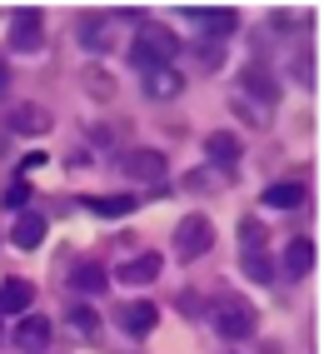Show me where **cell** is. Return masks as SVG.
Instances as JSON below:
<instances>
[{"label": "cell", "instance_id": "obj_22", "mask_svg": "<svg viewBox=\"0 0 324 354\" xmlns=\"http://www.w3.org/2000/svg\"><path fill=\"white\" fill-rule=\"evenodd\" d=\"M70 324L80 329V335H100V319H95V310H70Z\"/></svg>", "mask_w": 324, "mask_h": 354}, {"label": "cell", "instance_id": "obj_9", "mask_svg": "<svg viewBox=\"0 0 324 354\" xmlns=\"http://www.w3.org/2000/svg\"><path fill=\"white\" fill-rule=\"evenodd\" d=\"M140 75H145V95L150 100H175L184 90V75L175 65H155V70H140Z\"/></svg>", "mask_w": 324, "mask_h": 354}, {"label": "cell", "instance_id": "obj_16", "mask_svg": "<svg viewBox=\"0 0 324 354\" xmlns=\"http://www.w3.org/2000/svg\"><path fill=\"white\" fill-rule=\"evenodd\" d=\"M240 140L235 135H229V130H220V135H204V155H210L215 165H220V170H235V165H240Z\"/></svg>", "mask_w": 324, "mask_h": 354}, {"label": "cell", "instance_id": "obj_14", "mask_svg": "<svg viewBox=\"0 0 324 354\" xmlns=\"http://www.w3.org/2000/svg\"><path fill=\"white\" fill-rule=\"evenodd\" d=\"M30 304H35V285H30V279L10 274L6 285H0V310H6V315H30Z\"/></svg>", "mask_w": 324, "mask_h": 354}, {"label": "cell", "instance_id": "obj_2", "mask_svg": "<svg viewBox=\"0 0 324 354\" xmlns=\"http://www.w3.org/2000/svg\"><path fill=\"white\" fill-rule=\"evenodd\" d=\"M215 329H220L229 344H240V339H254V329H260V315H254L245 299L229 295V299L215 304Z\"/></svg>", "mask_w": 324, "mask_h": 354}, {"label": "cell", "instance_id": "obj_13", "mask_svg": "<svg viewBox=\"0 0 324 354\" xmlns=\"http://www.w3.org/2000/svg\"><path fill=\"white\" fill-rule=\"evenodd\" d=\"M6 125H10L15 135H45L55 120H50V110H45V105H15V110L6 115Z\"/></svg>", "mask_w": 324, "mask_h": 354}, {"label": "cell", "instance_id": "obj_11", "mask_svg": "<svg viewBox=\"0 0 324 354\" xmlns=\"http://www.w3.org/2000/svg\"><path fill=\"white\" fill-rule=\"evenodd\" d=\"M105 285H110L105 265H95V259H75L70 265V290L75 295H105Z\"/></svg>", "mask_w": 324, "mask_h": 354}, {"label": "cell", "instance_id": "obj_5", "mask_svg": "<svg viewBox=\"0 0 324 354\" xmlns=\"http://www.w3.org/2000/svg\"><path fill=\"white\" fill-rule=\"evenodd\" d=\"M120 170H125L130 180H140V185H155V180L170 175V160L160 155V150H125V155H120Z\"/></svg>", "mask_w": 324, "mask_h": 354}, {"label": "cell", "instance_id": "obj_21", "mask_svg": "<svg viewBox=\"0 0 324 354\" xmlns=\"http://www.w3.org/2000/svg\"><path fill=\"white\" fill-rule=\"evenodd\" d=\"M240 270L254 279V285H269V279H274V265H269V259H265V250H245V259H240Z\"/></svg>", "mask_w": 324, "mask_h": 354}, {"label": "cell", "instance_id": "obj_25", "mask_svg": "<svg viewBox=\"0 0 324 354\" xmlns=\"http://www.w3.org/2000/svg\"><path fill=\"white\" fill-rule=\"evenodd\" d=\"M10 90V65H6V55H0V95Z\"/></svg>", "mask_w": 324, "mask_h": 354}, {"label": "cell", "instance_id": "obj_12", "mask_svg": "<svg viewBox=\"0 0 324 354\" xmlns=\"http://www.w3.org/2000/svg\"><path fill=\"white\" fill-rule=\"evenodd\" d=\"M240 90H245V95H254L265 110H274V100H280V85H274V75H269L265 65H249L245 75H240Z\"/></svg>", "mask_w": 324, "mask_h": 354}, {"label": "cell", "instance_id": "obj_8", "mask_svg": "<svg viewBox=\"0 0 324 354\" xmlns=\"http://www.w3.org/2000/svg\"><path fill=\"white\" fill-rule=\"evenodd\" d=\"M160 270H165L160 254H135V259H125V265H115V279H120V285H155Z\"/></svg>", "mask_w": 324, "mask_h": 354}, {"label": "cell", "instance_id": "obj_7", "mask_svg": "<svg viewBox=\"0 0 324 354\" xmlns=\"http://www.w3.org/2000/svg\"><path fill=\"white\" fill-rule=\"evenodd\" d=\"M80 45L85 50H95V55H110V45H115V20L110 15H100V10H90V15H80Z\"/></svg>", "mask_w": 324, "mask_h": 354}, {"label": "cell", "instance_id": "obj_4", "mask_svg": "<svg viewBox=\"0 0 324 354\" xmlns=\"http://www.w3.org/2000/svg\"><path fill=\"white\" fill-rule=\"evenodd\" d=\"M184 15H190V26H195V30L215 35V40H225V35H235V30H240V10H235V6H190Z\"/></svg>", "mask_w": 324, "mask_h": 354}, {"label": "cell", "instance_id": "obj_19", "mask_svg": "<svg viewBox=\"0 0 324 354\" xmlns=\"http://www.w3.org/2000/svg\"><path fill=\"white\" fill-rule=\"evenodd\" d=\"M45 230H50V225H45V215H35V209H26V215L15 220V230H10V240H15L20 250H35V245L45 240Z\"/></svg>", "mask_w": 324, "mask_h": 354}, {"label": "cell", "instance_id": "obj_17", "mask_svg": "<svg viewBox=\"0 0 324 354\" xmlns=\"http://www.w3.org/2000/svg\"><path fill=\"white\" fill-rule=\"evenodd\" d=\"M314 254H319L314 240H289V245H285V274H289V279H305V274L314 270Z\"/></svg>", "mask_w": 324, "mask_h": 354}, {"label": "cell", "instance_id": "obj_6", "mask_svg": "<svg viewBox=\"0 0 324 354\" xmlns=\"http://www.w3.org/2000/svg\"><path fill=\"white\" fill-rule=\"evenodd\" d=\"M45 40V15L40 10H15L10 15V50H40Z\"/></svg>", "mask_w": 324, "mask_h": 354}, {"label": "cell", "instance_id": "obj_18", "mask_svg": "<svg viewBox=\"0 0 324 354\" xmlns=\"http://www.w3.org/2000/svg\"><path fill=\"white\" fill-rule=\"evenodd\" d=\"M305 185H299V180H280V185H269V190H265V209H299V205H305Z\"/></svg>", "mask_w": 324, "mask_h": 354}, {"label": "cell", "instance_id": "obj_15", "mask_svg": "<svg viewBox=\"0 0 324 354\" xmlns=\"http://www.w3.org/2000/svg\"><path fill=\"white\" fill-rule=\"evenodd\" d=\"M15 344L26 354H40L45 344H50V319H45V315H26L15 324Z\"/></svg>", "mask_w": 324, "mask_h": 354}, {"label": "cell", "instance_id": "obj_10", "mask_svg": "<svg viewBox=\"0 0 324 354\" xmlns=\"http://www.w3.org/2000/svg\"><path fill=\"white\" fill-rule=\"evenodd\" d=\"M120 324H125V335H135V339H145L150 329L160 324V310L150 299H130V304H120Z\"/></svg>", "mask_w": 324, "mask_h": 354}, {"label": "cell", "instance_id": "obj_20", "mask_svg": "<svg viewBox=\"0 0 324 354\" xmlns=\"http://www.w3.org/2000/svg\"><path fill=\"white\" fill-rule=\"evenodd\" d=\"M80 205H85V209H95V215L120 220V215H130V209L140 205V200H135V195H80Z\"/></svg>", "mask_w": 324, "mask_h": 354}, {"label": "cell", "instance_id": "obj_23", "mask_svg": "<svg viewBox=\"0 0 324 354\" xmlns=\"http://www.w3.org/2000/svg\"><path fill=\"white\" fill-rule=\"evenodd\" d=\"M195 55H200V65H204V70H215V65H220V50H215V45H200Z\"/></svg>", "mask_w": 324, "mask_h": 354}, {"label": "cell", "instance_id": "obj_24", "mask_svg": "<svg viewBox=\"0 0 324 354\" xmlns=\"http://www.w3.org/2000/svg\"><path fill=\"white\" fill-rule=\"evenodd\" d=\"M180 310H184V315H200V299H195L190 290H184V295H180Z\"/></svg>", "mask_w": 324, "mask_h": 354}, {"label": "cell", "instance_id": "obj_1", "mask_svg": "<svg viewBox=\"0 0 324 354\" xmlns=\"http://www.w3.org/2000/svg\"><path fill=\"white\" fill-rule=\"evenodd\" d=\"M180 55V40H175V30H165V26H155V20H145L140 30H135V40H130V60L140 65V70H155V65H170Z\"/></svg>", "mask_w": 324, "mask_h": 354}, {"label": "cell", "instance_id": "obj_3", "mask_svg": "<svg viewBox=\"0 0 324 354\" xmlns=\"http://www.w3.org/2000/svg\"><path fill=\"white\" fill-rule=\"evenodd\" d=\"M175 250H180V259L210 254V250H215V225L204 220V215H184V220L175 225Z\"/></svg>", "mask_w": 324, "mask_h": 354}]
</instances>
